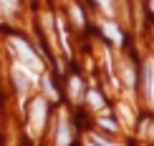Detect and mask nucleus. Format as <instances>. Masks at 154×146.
Instances as JSON below:
<instances>
[{"label":"nucleus","mask_w":154,"mask_h":146,"mask_svg":"<svg viewBox=\"0 0 154 146\" xmlns=\"http://www.w3.org/2000/svg\"><path fill=\"white\" fill-rule=\"evenodd\" d=\"M149 5H152V10H154V0H149Z\"/></svg>","instance_id":"nucleus-14"},{"label":"nucleus","mask_w":154,"mask_h":146,"mask_svg":"<svg viewBox=\"0 0 154 146\" xmlns=\"http://www.w3.org/2000/svg\"><path fill=\"white\" fill-rule=\"evenodd\" d=\"M68 141H71V131H68V121H66V116L58 121V134H56V144L58 146H66Z\"/></svg>","instance_id":"nucleus-4"},{"label":"nucleus","mask_w":154,"mask_h":146,"mask_svg":"<svg viewBox=\"0 0 154 146\" xmlns=\"http://www.w3.org/2000/svg\"><path fill=\"white\" fill-rule=\"evenodd\" d=\"M43 86H46V93H48V96H51V98H53V101H56V98H58V91H56V88H53V86H51V81H48V78H43Z\"/></svg>","instance_id":"nucleus-8"},{"label":"nucleus","mask_w":154,"mask_h":146,"mask_svg":"<svg viewBox=\"0 0 154 146\" xmlns=\"http://www.w3.org/2000/svg\"><path fill=\"white\" fill-rule=\"evenodd\" d=\"M71 15H73V20L79 23V25H83V15H81V8H79V5H73V8H71Z\"/></svg>","instance_id":"nucleus-9"},{"label":"nucleus","mask_w":154,"mask_h":146,"mask_svg":"<svg viewBox=\"0 0 154 146\" xmlns=\"http://www.w3.org/2000/svg\"><path fill=\"white\" fill-rule=\"evenodd\" d=\"M0 3H3L8 10H15V0H0Z\"/></svg>","instance_id":"nucleus-12"},{"label":"nucleus","mask_w":154,"mask_h":146,"mask_svg":"<svg viewBox=\"0 0 154 146\" xmlns=\"http://www.w3.org/2000/svg\"><path fill=\"white\" fill-rule=\"evenodd\" d=\"M68 93H71V98H81V81L79 78H71V83H68Z\"/></svg>","instance_id":"nucleus-6"},{"label":"nucleus","mask_w":154,"mask_h":146,"mask_svg":"<svg viewBox=\"0 0 154 146\" xmlns=\"http://www.w3.org/2000/svg\"><path fill=\"white\" fill-rule=\"evenodd\" d=\"M101 126H106V129L116 131V124H114V121H109V118H101Z\"/></svg>","instance_id":"nucleus-11"},{"label":"nucleus","mask_w":154,"mask_h":146,"mask_svg":"<svg viewBox=\"0 0 154 146\" xmlns=\"http://www.w3.org/2000/svg\"><path fill=\"white\" fill-rule=\"evenodd\" d=\"M10 50H15L20 63H28V66H33V71H41V58L35 55V50L28 46L25 40L20 38H10Z\"/></svg>","instance_id":"nucleus-1"},{"label":"nucleus","mask_w":154,"mask_h":146,"mask_svg":"<svg viewBox=\"0 0 154 146\" xmlns=\"http://www.w3.org/2000/svg\"><path fill=\"white\" fill-rule=\"evenodd\" d=\"M86 146H94V144H91V141H88V144H86Z\"/></svg>","instance_id":"nucleus-15"},{"label":"nucleus","mask_w":154,"mask_h":146,"mask_svg":"<svg viewBox=\"0 0 154 146\" xmlns=\"http://www.w3.org/2000/svg\"><path fill=\"white\" fill-rule=\"evenodd\" d=\"M94 141H99V144H101V146H114V144H111V141H104V139H99V136H94Z\"/></svg>","instance_id":"nucleus-13"},{"label":"nucleus","mask_w":154,"mask_h":146,"mask_svg":"<svg viewBox=\"0 0 154 146\" xmlns=\"http://www.w3.org/2000/svg\"><path fill=\"white\" fill-rule=\"evenodd\" d=\"M144 81H146V98L154 106V61H149L144 66Z\"/></svg>","instance_id":"nucleus-3"},{"label":"nucleus","mask_w":154,"mask_h":146,"mask_svg":"<svg viewBox=\"0 0 154 146\" xmlns=\"http://www.w3.org/2000/svg\"><path fill=\"white\" fill-rule=\"evenodd\" d=\"M104 33H106V38H109V40H114L116 46L121 43V33H119V28H116V25H111V23H104Z\"/></svg>","instance_id":"nucleus-5"},{"label":"nucleus","mask_w":154,"mask_h":146,"mask_svg":"<svg viewBox=\"0 0 154 146\" xmlns=\"http://www.w3.org/2000/svg\"><path fill=\"white\" fill-rule=\"evenodd\" d=\"M43 121H46V101L35 98L33 106H30V131L38 134L43 129Z\"/></svg>","instance_id":"nucleus-2"},{"label":"nucleus","mask_w":154,"mask_h":146,"mask_svg":"<svg viewBox=\"0 0 154 146\" xmlns=\"http://www.w3.org/2000/svg\"><path fill=\"white\" fill-rule=\"evenodd\" d=\"M88 103H91L94 109H101V106H104V98H101V93L91 91V93H88Z\"/></svg>","instance_id":"nucleus-7"},{"label":"nucleus","mask_w":154,"mask_h":146,"mask_svg":"<svg viewBox=\"0 0 154 146\" xmlns=\"http://www.w3.org/2000/svg\"><path fill=\"white\" fill-rule=\"evenodd\" d=\"M96 3L101 5V8H104L106 13H111V0H96Z\"/></svg>","instance_id":"nucleus-10"}]
</instances>
